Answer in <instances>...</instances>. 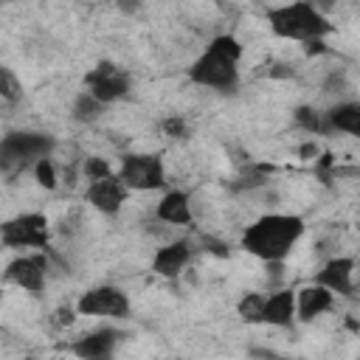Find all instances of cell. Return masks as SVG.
<instances>
[{"instance_id": "cell-1", "label": "cell", "mask_w": 360, "mask_h": 360, "mask_svg": "<svg viewBox=\"0 0 360 360\" xmlns=\"http://www.w3.org/2000/svg\"><path fill=\"white\" fill-rule=\"evenodd\" d=\"M304 231H307V222L298 214H278V211L262 214L242 231L239 248L267 264H281L292 253V248L301 242Z\"/></svg>"}, {"instance_id": "cell-2", "label": "cell", "mask_w": 360, "mask_h": 360, "mask_svg": "<svg viewBox=\"0 0 360 360\" xmlns=\"http://www.w3.org/2000/svg\"><path fill=\"white\" fill-rule=\"evenodd\" d=\"M242 53L245 48L233 34H217L205 45V51L188 65L186 76L197 87H208L217 93H236Z\"/></svg>"}, {"instance_id": "cell-3", "label": "cell", "mask_w": 360, "mask_h": 360, "mask_svg": "<svg viewBox=\"0 0 360 360\" xmlns=\"http://www.w3.org/2000/svg\"><path fill=\"white\" fill-rule=\"evenodd\" d=\"M264 20H267V28L273 37L278 39H290V42H312V39H326L335 25L332 20L315 6V3H304V0H295V3H281V6H270L264 11Z\"/></svg>"}, {"instance_id": "cell-4", "label": "cell", "mask_w": 360, "mask_h": 360, "mask_svg": "<svg viewBox=\"0 0 360 360\" xmlns=\"http://www.w3.org/2000/svg\"><path fill=\"white\" fill-rule=\"evenodd\" d=\"M56 138L39 129H17L0 141V166L6 174L31 172L42 158H53Z\"/></svg>"}, {"instance_id": "cell-5", "label": "cell", "mask_w": 360, "mask_h": 360, "mask_svg": "<svg viewBox=\"0 0 360 360\" xmlns=\"http://www.w3.org/2000/svg\"><path fill=\"white\" fill-rule=\"evenodd\" d=\"M51 219L39 211H25L0 225V242L8 250H51Z\"/></svg>"}, {"instance_id": "cell-6", "label": "cell", "mask_w": 360, "mask_h": 360, "mask_svg": "<svg viewBox=\"0 0 360 360\" xmlns=\"http://www.w3.org/2000/svg\"><path fill=\"white\" fill-rule=\"evenodd\" d=\"M115 174L129 191H166V166L155 152H129L121 158Z\"/></svg>"}, {"instance_id": "cell-7", "label": "cell", "mask_w": 360, "mask_h": 360, "mask_svg": "<svg viewBox=\"0 0 360 360\" xmlns=\"http://www.w3.org/2000/svg\"><path fill=\"white\" fill-rule=\"evenodd\" d=\"M129 87H132L129 73H127L121 65L110 62V59H101L98 65H93V68L84 73V90H87L93 98H98L104 107H110L112 101L127 98V96H129Z\"/></svg>"}, {"instance_id": "cell-8", "label": "cell", "mask_w": 360, "mask_h": 360, "mask_svg": "<svg viewBox=\"0 0 360 360\" xmlns=\"http://www.w3.org/2000/svg\"><path fill=\"white\" fill-rule=\"evenodd\" d=\"M76 312L79 315H90V318L124 321L129 315V295L118 284H96V287H90V290H84L79 295Z\"/></svg>"}, {"instance_id": "cell-9", "label": "cell", "mask_w": 360, "mask_h": 360, "mask_svg": "<svg viewBox=\"0 0 360 360\" xmlns=\"http://www.w3.org/2000/svg\"><path fill=\"white\" fill-rule=\"evenodd\" d=\"M48 253H51V250H48ZM48 253L37 250V253H20V256H14V259L6 264L3 278H6L8 284H14V287L31 292V295H39V292L45 290V284H48V270H51Z\"/></svg>"}, {"instance_id": "cell-10", "label": "cell", "mask_w": 360, "mask_h": 360, "mask_svg": "<svg viewBox=\"0 0 360 360\" xmlns=\"http://www.w3.org/2000/svg\"><path fill=\"white\" fill-rule=\"evenodd\" d=\"M127 340V332L118 326H98L90 329L84 335H79L76 340L68 343V352L76 360H115L118 346Z\"/></svg>"}, {"instance_id": "cell-11", "label": "cell", "mask_w": 360, "mask_h": 360, "mask_svg": "<svg viewBox=\"0 0 360 360\" xmlns=\"http://www.w3.org/2000/svg\"><path fill=\"white\" fill-rule=\"evenodd\" d=\"M354 273H357V262L352 256H332L326 259L318 273H315V284L326 287L332 295H354Z\"/></svg>"}, {"instance_id": "cell-12", "label": "cell", "mask_w": 360, "mask_h": 360, "mask_svg": "<svg viewBox=\"0 0 360 360\" xmlns=\"http://www.w3.org/2000/svg\"><path fill=\"white\" fill-rule=\"evenodd\" d=\"M129 197V188L121 183L118 174L107 177V180H96V183H87V191H84V200L90 202V208H96L98 214L104 217H115L124 202Z\"/></svg>"}, {"instance_id": "cell-13", "label": "cell", "mask_w": 360, "mask_h": 360, "mask_svg": "<svg viewBox=\"0 0 360 360\" xmlns=\"http://www.w3.org/2000/svg\"><path fill=\"white\" fill-rule=\"evenodd\" d=\"M194 259V248L188 239H172L160 245L152 256V273L160 278H177Z\"/></svg>"}, {"instance_id": "cell-14", "label": "cell", "mask_w": 360, "mask_h": 360, "mask_svg": "<svg viewBox=\"0 0 360 360\" xmlns=\"http://www.w3.org/2000/svg\"><path fill=\"white\" fill-rule=\"evenodd\" d=\"M155 219L172 228H186L194 222L191 211V194L186 188H166L155 205Z\"/></svg>"}, {"instance_id": "cell-15", "label": "cell", "mask_w": 360, "mask_h": 360, "mask_svg": "<svg viewBox=\"0 0 360 360\" xmlns=\"http://www.w3.org/2000/svg\"><path fill=\"white\" fill-rule=\"evenodd\" d=\"M335 304V295L321 287V284H304L301 290H295V318L301 323H312L315 318H321L323 312H329Z\"/></svg>"}, {"instance_id": "cell-16", "label": "cell", "mask_w": 360, "mask_h": 360, "mask_svg": "<svg viewBox=\"0 0 360 360\" xmlns=\"http://www.w3.org/2000/svg\"><path fill=\"white\" fill-rule=\"evenodd\" d=\"M326 115V135H352L360 138V98H343L323 110Z\"/></svg>"}, {"instance_id": "cell-17", "label": "cell", "mask_w": 360, "mask_h": 360, "mask_svg": "<svg viewBox=\"0 0 360 360\" xmlns=\"http://www.w3.org/2000/svg\"><path fill=\"white\" fill-rule=\"evenodd\" d=\"M295 318V292L292 290H276L267 295L264 301V323L276 326V329H287L292 326Z\"/></svg>"}, {"instance_id": "cell-18", "label": "cell", "mask_w": 360, "mask_h": 360, "mask_svg": "<svg viewBox=\"0 0 360 360\" xmlns=\"http://www.w3.org/2000/svg\"><path fill=\"white\" fill-rule=\"evenodd\" d=\"M292 124L307 135H326V115L312 104H298L292 110Z\"/></svg>"}, {"instance_id": "cell-19", "label": "cell", "mask_w": 360, "mask_h": 360, "mask_svg": "<svg viewBox=\"0 0 360 360\" xmlns=\"http://www.w3.org/2000/svg\"><path fill=\"white\" fill-rule=\"evenodd\" d=\"M104 110L107 107L98 98H93L87 90H82V93H76V98L70 104V118L79 121V124H96L104 115Z\"/></svg>"}, {"instance_id": "cell-20", "label": "cell", "mask_w": 360, "mask_h": 360, "mask_svg": "<svg viewBox=\"0 0 360 360\" xmlns=\"http://www.w3.org/2000/svg\"><path fill=\"white\" fill-rule=\"evenodd\" d=\"M264 301L267 295L264 292H245L239 301H236V315L242 323H264Z\"/></svg>"}, {"instance_id": "cell-21", "label": "cell", "mask_w": 360, "mask_h": 360, "mask_svg": "<svg viewBox=\"0 0 360 360\" xmlns=\"http://www.w3.org/2000/svg\"><path fill=\"white\" fill-rule=\"evenodd\" d=\"M79 172L84 174V180H87V183H96V180H107V177H112V174H115V172H112V166H110L104 158H98V155L82 158V166H79Z\"/></svg>"}, {"instance_id": "cell-22", "label": "cell", "mask_w": 360, "mask_h": 360, "mask_svg": "<svg viewBox=\"0 0 360 360\" xmlns=\"http://www.w3.org/2000/svg\"><path fill=\"white\" fill-rule=\"evenodd\" d=\"M31 174H34V180H37V186H42L45 191H53V188L59 186V169H56L53 158H42V160L31 169Z\"/></svg>"}, {"instance_id": "cell-23", "label": "cell", "mask_w": 360, "mask_h": 360, "mask_svg": "<svg viewBox=\"0 0 360 360\" xmlns=\"http://www.w3.org/2000/svg\"><path fill=\"white\" fill-rule=\"evenodd\" d=\"M0 98L6 104H17L22 98V82L14 76L11 68H0Z\"/></svg>"}, {"instance_id": "cell-24", "label": "cell", "mask_w": 360, "mask_h": 360, "mask_svg": "<svg viewBox=\"0 0 360 360\" xmlns=\"http://www.w3.org/2000/svg\"><path fill=\"white\" fill-rule=\"evenodd\" d=\"M160 129H163V135L172 138V141H186V138H188V121H186L183 115H166V118L160 121Z\"/></svg>"}, {"instance_id": "cell-25", "label": "cell", "mask_w": 360, "mask_h": 360, "mask_svg": "<svg viewBox=\"0 0 360 360\" xmlns=\"http://www.w3.org/2000/svg\"><path fill=\"white\" fill-rule=\"evenodd\" d=\"M349 82H346V73L343 70H332L323 82V93H346Z\"/></svg>"}, {"instance_id": "cell-26", "label": "cell", "mask_w": 360, "mask_h": 360, "mask_svg": "<svg viewBox=\"0 0 360 360\" xmlns=\"http://www.w3.org/2000/svg\"><path fill=\"white\" fill-rule=\"evenodd\" d=\"M202 248H205L208 253L219 256V259H228V256H231V245L222 242V239H214V236H202Z\"/></svg>"}, {"instance_id": "cell-27", "label": "cell", "mask_w": 360, "mask_h": 360, "mask_svg": "<svg viewBox=\"0 0 360 360\" xmlns=\"http://www.w3.org/2000/svg\"><path fill=\"white\" fill-rule=\"evenodd\" d=\"M53 315H56L53 321H56L59 326H68V323H73V318H76L79 312H76V307H73V309H70V307H59Z\"/></svg>"}, {"instance_id": "cell-28", "label": "cell", "mask_w": 360, "mask_h": 360, "mask_svg": "<svg viewBox=\"0 0 360 360\" xmlns=\"http://www.w3.org/2000/svg\"><path fill=\"white\" fill-rule=\"evenodd\" d=\"M301 48H304V53H307V56H321V53H326V51H329L326 39H312V42H307V45H301Z\"/></svg>"}, {"instance_id": "cell-29", "label": "cell", "mask_w": 360, "mask_h": 360, "mask_svg": "<svg viewBox=\"0 0 360 360\" xmlns=\"http://www.w3.org/2000/svg\"><path fill=\"white\" fill-rule=\"evenodd\" d=\"M298 155L304 158V160H318V155H321V149H318V143L315 141H307L301 149H298Z\"/></svg>"}, {"instance_id": "cell-30", "label": "cell", "mask_w": 360, "mask_h": 360, "mask_svg": "<svg viewBox=\"0 0 360 360\" xmlns=\"http://www.w3.org/2000/svg\"><path fill=\"white\" fill-rule=\"evenodd\" d=\"M354 292H357V295H360V270H357V273H354Z\"/></svg>"}, {"instance_id": "cell-31", "label": "cell", "mask_w": 360, "mask_h": 360, "mask_svg": "<svg viewBox=\"0 0 360 360\" xmlns=\"http://www.w3.org/2000/svg\"><path fill=\"white\" fill-rule=\"evenodd\" d=\"M169 360H180V357H169Z\"/></svg>"}]
</instances>
